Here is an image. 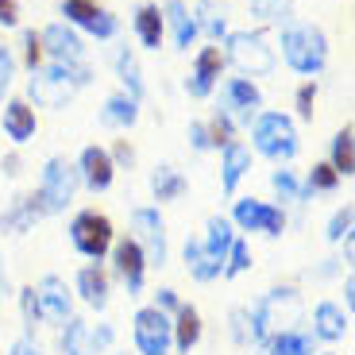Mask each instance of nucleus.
Segmentation results:
<instances>
[{
  "instance_id": "1",
  "label": "nucleus",
  "mask_w": 355,
  "mask_h": 355,
  "mask_svg": "<svg viewBox=\"0 0 355 355\" xmlns=\"http://www.w3.org/2000/svg\"><path fill=\"white\" fill-rule=\"evenodd\" d=\"M89 81H93V70L85 62H51V66L31 70L27 97L35 101L39 108H66V101L81 85H89Z\"/></svg>"
},
{
  "instance_id": "2",
  "label": "nucleus",
  "mask_w": 355,
  "mask_h": 355,
  "mask_svg": "<svg viewBox=\"0 0 355 355\" xmlns=\"http://www.w3.org/2000/svg\"><path fill=\"white\" fill-rule=\"evenodd\" d=\"M282 58L293 73H302V78L313 81L329 66V35L317 24L293 19V24L282 27Z\"/></svg>"
},
{
  "instance_id": "3",
  "label": "nucleus",
  "mask_w": 355,
  "mask_h": 355,
  "mask_svg": "<svg viewBox=\"0 0 355 355\" xmlns=\"http://www.w3.org/2000/svg\"><path fill=\"white\" fill-rule=\"evenodd\" d=\"M302 320V297L293 286H278L251 309V344H263L275 332H290V324Z\"/></svg>"
},
{
  "instance_id": "4",
  "label": "nucleus",
  "mask_w": 355,
  "mask_h": 355,
  "mask_svg": "<svg viewBox=\"0 0 355 355\" xmlns=\"http://www.w3.org/2000/svg\"><path fill=\"white\" fill-rule=\"evenodd\" d=\"M251 143H255L259 155H266L275 162H290L302 151L297 128H293V120L286 112H259L251 120Z\"/></svg>"
},
{
  "instance_id": "5",
  "label": "nucleus",
  "mask_w": 355,
  "mask_h": 355,
  "mask_svg": "<svg viewBox=\"0 0 355 355\" xmlns=\"http://www.w3.org/2000/svg\"><path fill=\"white\" fill-rule=\"evenodd\" d=\"M224 62L240 70V78H266L275 70V46L263 31H228L224 35Z\"/></svg>"
},
{
  "instance_id": "6",
  "label": "nucleus",
  "mask_w": 355,
  "mask_h": 355,
  "mask_svg": "<svg viewBox=\"0 0 355 355\" xmlns=\"http://www.w3.org/2000/svg\"><path fill=\"white\" fill-rule=\"evenodd\" d=\"M78 186H81V178H78V166H73V162H66L62 155L46 159L43 174H39V193H35L39 209L51 213V216L66 213L70 201H73V193H78Z\"/></svg>"
},
{
  "instance_id": "7",
  "label": "nucleus",
  "mask_w": 355,
  "mask_h": 355,
  "mask_svg": "<svg viewBox=\"0 0 355 355\" xmlns=\"http://www.w3.org/2000/svg\"><path fill=\"white\" fill-rule=\"evenodd\" d=\"M70 240L85 259H97L101 263V259L112 251V220H108L105 213H97V209H85V213L73 216Z\"/></svg>"
},
{
  "instance_id": "8",
  "label": "nucleus",
  "mask_w": 355,
  "mask_h": 355,
  "mask_svg": "<svg viewBox=\"0 0 355 355\" xmlns=\"http://www.w3.org/2000/svg\"><path fill=\"white\" fill-rule=\"evenodd\" d=\"M58 12L66 16V24L73 31H85L93 39H116V31H120V19L108 8H101L97 0H62Z\"/></svg>"
},
{
  "instance_id": "9",
  "label": "nucleus",
  "mask_w": 355,
  "mask_h": 355,
  "mask_svg": "<svg viewBox=\"0 0 355 355\" xmlns=\"http://www.w3.org/2000/svg\"><path fill=\"white\" fill-rule=\"evenodd\" d=\"M220 112L228 116L232 124H251L263 112V93L251 78H228L220 85Z\"/></svg>"
},
{
  "instance_id": "10",
  "label": "nucleus",
  "mask_w": 355,
  "mask_h": 355,
  "mask_svg": "<svg viewBox=\"0 0 355 355\" xmlns=\"http://www.w3.org/2000/svg\"><path fill=\"white\" fill-rule=\"evenodd\" d=\"M132 329H135V347H139V355H166L170 344H174V324H170V317L162 309H155V305L135 313Z\"/></svg>"
},
{
  "instance_id": "11",
  "label": "nucleus",
  "mask_w": 355,
  "mask_h": 355,
  "mask_svg": "<svg viewBox=\"0 0 355 355\" xmlns=\"http://www.w3.org/2000/svg\"><path fill=\"white\" fill-rule=\"evenodd\" d=\"M132 240L143 248L147 263L166 266V224H162L159 209H135L132 213Z\"/></svg>"
},
{
  "instance_id": "12",
  "label": "nucleus",
  "mask_w": 355,
  "mask_h": 355,
  "mask_svg": "<svg viewBox=\"0 0 355 355\" xmlns=\"http://www.w3.org/2000/svg\"><path fill=\"white\" fill-rule=\"evenodd\" d=\"M224 51L220 46H201L193 58V70H189L186 78V93L193 101H205V97H213L216 85H220V73H224Z\"/></svg>"
},
{
  "instance_id": "13",
  "label": "nucleus",
  "mask_w": 355,
  "mask_h": 355,
  "mask_svg": "<svg viewBox=\"0 0 355 355\" xmlns=\"http://www.w3.org/2000/svg\"><path fill=\"white\" fill-rule=\"evenodd\" d=\"M232 220L240 224L243 232H266V236H282L286 232V213L282 209H275V205H266V201H255V197L236 201Z\"/></svg>"
},
{
  "instance_id": "14",
  "label": "nucleus",
  "mask_w": 355,
  "mask_h": 355,
  "mask_svg": "<svg viewBox=\"0 0 355 355\" xmlns=\"http://www.w3.org/2000/svg\"><path fill=\"white\" fill-rule=\"evenodd\" d=\"M39 43H43V54L51 62H85L81 35L70 24H46L43 31H39Z\"/></svg>"
},
{
  "instance_id": "15",
  "label": "nucleus",
  "mask_w": 355,
  "mask_h": 355,
  "mask_svg": "<svg viewBox=\"0 0 355 355\" xmlns=\"http://www.w3.org/2000/svg\"><path fill=\"white\" fill-rule=\"evenodd\" d=\"M78 178L85 182L93 193H105L108 186H112L116 178V166H112V155H108V147H97V143H89L85 151L78 155Z\"/></svg>"
},
{
  "instance_id": "16",
  "label": "nucleus",
  "mask_w": 355,
  "mask_h": 355,
  "mask_svg": "<svg viewBox=\"0 0 355 355\" xmlns=\"http://www.w3.org/2000/svg\"><path fill=\"white\" fill-rule=\"evenodd\" d=\"M35 297H39V313H43L46 320H54V324H66V320L73 317V297H70L62 278L46 275L43 282L35 286Z\"/></svg>"
},
{
  "instance_id": "17",
  "label": "nucleus",
  "mask_w": 355,
  "mask_h": 355,
  "mask_svg": "<svg viewBox=\"0 0 355 355\" xmlns=\"http://www.w3.org/2000/svg\"><path fill=\"white\" fill-rule=\"evenodd\" d=\"M112 263H116V275L124 278L128 293H139L143 290V278H147V255L135 240H120L112 248Z\"/></svg>"
},
{
  "instance_id": "18",
  "label": "nucleus",
  "mask_w": 355,
  "mask_h": 355,
  "mask_svg": "<svg viewBox=\"0 0 355 355\" xmlns=\"http://www.w3.org/2000/svg\"><path fill=\"white\" fill-rule=\"evenodd\" d=\"M112 340V329H89L85 320H66V332H62V352L66 355H97L101 347Z\"/></svg>"
},
{
  "instance_id": "19",
  "label": "nucleus",
  "mask_w": 355,
  "mask_h": 355,
  "mask_svg": "<svg viewBox=\"0 0 355 355\" xmlns=\"http://www.w3.org/2000/svg\"><path fill=\"white\" fill-rule=\"evenodd\" d=\"M39 132V120H35V108H31V101H8L4 105V135H8L16 147H24V143H31Z\"/></svg>"
},
{
  "instance_id": "20",
  "label": "nucleus",
  "mask_w": 355,
  "mask_h": 355,
  "mask_svg": "<svg viewBox=\"0 0 355 355\" xmlns=\"http://www.w3.org/2000/svg\"><path fill=\"white\" fill-rule=\"evenodd\" d=\"M162 24L170 27L178 51H189V46L197 43V19H193L186 0H166V4H162Z\"/></svg>"
},
{
  "instance_id": "21",
  "label": "nucleus",
  "mask_w": 355,
  "mask_h": 355,
  "mask_svg": "<svg viewBox=\"0 0 355 355\" xmlns=\"http://www.w3.org/2000/svg\"><path fill=\"white\" fill-rule=\"evenodd\" d=\"M43 216V209H39L35 197H16V201L0 213V232H8V236H24V232L35 228V220Z\"/></svg>"
},
{
  "instance_id": "22",
  "label": "nucleus",
  "mask_w": 355,
  "mask_h": 355,
  "mask_svg": "<svg viewBox=\"0 0 355 355\" xmlns=\"http://www.w3.org/2000/svg\"><path fill=\"white\" fill-rule=\"evenodd\" d=\"M186 266L197 282H213L224 275V259L205 248V240H186Z\"/></svg>"
},
{
  "instance_id": "23",
  "label": "nucleus",
  "mask_w": 355,
  "mask_h": 355,
  "mask_svg": "<svg viewBox=\"0 0 355 355\" xmlns=\"http://www.w3.org/2000/svg\"><path fill=\"white\" fill-rule=\"evenodd\" d=\"M132 24H135L139 43L147 46V51H159L162 39H166V24H162V8H159V4H139Z\"/></svg>"
},
{
  "instance_id": "24",
  "label": "nucleus",
  "mask_w": 355,
  "mask_h": 355,
  "mask_svg": "<svg viewBox=\"0 0 355 355\" xmlns=\"http://www.w3.org/2000/svg\"><path fill=\"white\" fill-rule=\"evenodd\" d=\"M248 170H251V151L243 143H228L224 147V162H220V189L224 193H236V186L248 178Z\"/></svg>"
},
{
  "instance_id": "25",
  "label": "nucleus",
  "mask_w": 355,
  "mask_h": 355,
  "mask_svg": "<svg viewBox=\"0 0 355 355\" xmlns=\"http://www.w3.org/2000/svg\"><path fill=\"white\" fill-rule=\"evenodd\" d=\"M139 120V101H132L128 93H112L101 108V124L105 128H135Z\"/></svg>"
},
{
  "instance_id": "26",
  "label": "nucleus",
  "mask_w": 355,
  "mask_h": 355,
  "mask_svg": "<svg viewBox=\"0 0 355 355\" xmlns=\"http://www.w3.org/2000/svg\"><path fill=\"white\" fill-rule=\"evenodd\" d=\"M116 78H120V85H124L128 97H132V101H143L147 85H143V70H139V62H135V51H132V46H120V51H116Z\"/></svg>"
},
{
  "instance_id": "27",
  "label": "nucleus",
  "mask_w": 355,
  "mask_h": 355,
  "mask_svg": "<svg viewBox=\"0 0 355 355\" xmlns=\"http://www.w3.org/2000/svg\"><path fill=\"white\" fill-rule=\"evenodd\" d=\"M313 332L320 340H344L347 336V313L332 302H320L317 313H313Z\"/></svg>"
},
{
  "instance_id": "28",
  "label": "nucleus",
  "mask_w": 355,
  "mask_h": 355,
  "mask_svg": "<svg viewBox=\"0 0 355 355\" xmlns=\"http://www.w3.org/2000/svg\"><path fill=\"white\" fill-rule=\"evenodd\" d=\"M78 293L81 302L93 305V309H105L108 305V275L101 270V266H85L78 275Z\"/></svg>"
},
{
  "instance_id": "29",
  "label": "nucleus",
  "mask_w": 355,
  "mask_h": 355,
  "mask_svg": "<svg viewBox=\"0 0 355 355\" xmlns=\"http://www.w3.org/2000/svg\"><path fill=\"white\" fill-rule=\"evenodd\" d=\"M352 128H340L332 135V147H329V166L336 170L340 178H352L355 174V139H352Z\"/></svg>"
},
{
  "instance_id": "30",
  "label": "nucleus",
  "mask_w": 355,
  "mask_h": 355,
  "mask_svg": "<svg viewBox=\"0 0 355 355\" xmlns=\"http://www.w3.org/2000/svg\"><path fill=\"white\" fill-rule=\"evenodd\" d=\"M197 340H201V313L193 305H182L174 320V347L182 355H189V347H197Z\"/></svg>"
},
{
  "instance_id": "31",
  "label": "nucleus",
  "mask_w": 355,
  "mask_h": 355,
  "mask_svg": "<svg viewBox=\"0 0 355 355\" xmlns=\"http://www.w3.org/2000/svg\"><path fill=\"white\" fill-rule=\"evenodd\" d=\"M151 193H155V201H178V197L186 193V178H182V170H174V166H155V174H151Z\"/></svg>"
},
{
  "instance_id": "32",
  "label": "nucleus",
  "mask_w": 355,
  "mask_h": 355,
  "mask_svg": "<svg viewBox=\"0 0 355 355\" xmlns=\"http://www.w3.org/2000/svg\"><path fill=\"white\" fill-rule=\"evenodd\" d=\"M266 355H313V336L305 332H275V336L263 340Z\"/></svg>"
},
{
  "instance_id": "33",
  "label": "nucleus",
  "mask_w": 355,
  "mask_h": 355,
  "mask_svg": "<svg viewBox=\"0 0 355 355\" xmlns=\"http://www.w3.org/2000/svg\"><path fill=\"white\" fill-rule=\"evenodd\" d=\"M193 19H197V35H209V39H224V35H228L224 8H216L213 0H201V4H197Z\"/></svg>"
},
{
  "instance_id": "34",
  "label": "nucleus",
  "mask_w": 355,
  "mask_h": 355,
  "mask_svg": "<svg viewBox=\"0 0 355 355\" xmlns=\"http://www.w3.org/2000/svg\"><path fill=\"white\" fill-rule=\"evenodd\" d=\"M232 240H236V232H232V220L228 216H209V236H205V248L213 251V255H228Z\"/></svg>"
},
{
  "instance_id": "35",
  "label": "nucleus",
  "mask_w": 355,
  "mask_h": 355,
  "mask_svg": "<svg viewBox=\"0 0 355 355\" xmlns=\"http://www.w3.org/2000/svg\"><path fill=\"white\" fill-rule=\"evenodd\" d=\"M340 186V174L329 166V162H317L309 170V182H305V193H332Z\"/></svg>"
},
{
  "instance_id": "36",
  "label": "nucleus",
  "mask_w": 355,
  "mask_h": 355,
  "mask_svg": "<svg viewBox=\"0 0 355 355\" xmlns=\"http://www.w3.org/2000/svg\"><path fill=\"white\" fill-rule=\"evenodd\" d=\"M270 186H275V193L282 197V201H305V186H297V178H293V170H275L270 174Z\"/></svg>"
},
{
  "instance_id": "37",
  "label": "nucleus",
  "mask_w": 355,
  "mask_h": 355,
  "mask_svg": "<svg viewBox=\"0 0 355 355\" xmlns=\"http://www.w3.org/2000/svg\"><path fill=\"white\" fill-rule=\"evenodd\" d=\"M293 8V0H251V16L263 19V24H278L286 19Z\"/></svg>"
},
{
  "instance_id": "38",
  "label": "nucleus",
  "mask_w": 355,
  "mask_h": 355,
  "mask_svg": "<svg viewBox=\"0 0 355 355\" xmlns=\"http://www.w3.org/2000/svg\"><path fill=\"white\" fill-rule=\"evenodd\" d=\"M248 266H251V251H248V243H243V240H232L228 255H224V278L243 275Z\"/></svg>"
},
{
  "instance_id": "39",
  "label": "nucleus",
  "mask_w": 355,
  "mask_h": 355,
  "mask_svg": "<svg viewBox=\"0 0 355 355\" xmlns=\"http://www.w3.org/2000/svg\"><path fill=\"white\" fill-rule=\"evenodd\" d=\"M205 128H209V139H213V147H220V151L228 147V143H236V124H232L224 112H216Z\"/></svg>"
},
{
  "instance_id": "40",
  "label": "nucleus",
  "mask_w": 355,
  "mask_h": 355,
  "mask_svg": "<svg viewBox=\"0 0 355 355\" xmlns=\"http://www.w3.org/2000/svg\"><path fill=\"white\" fill-rule=\"evenodd\" d=\"M352 220H355V213H352V205H344V209H336L332 213V220H329V236L332 243H340V240H352Z\"/></svg>"
},
{
  "instance_id": "41",
  "label": "nucleus",
  "mask_w": 355,
  "mask_h": 355,
  "mask_svg": "<svg viewBox=\"0 0 355 355\" xmlns=\"http://www.w3.org/2000/svg\"><path fill=\"white\" fill-rule=\"evenodd\" d=\"M43 43H39V31L35 27H27L24 31V66L27 70H39V66H43Z\"/></svg>"
},
{
  "instance_id": "42",
  "label": "nucleus",
  "mask_w": 355,
  "mask_h": 355,
  "mask_svg": "<svg viewBox=\"0 0 355 355\" xmlns=\"http://www.w3.org/2000/svg\"><path fill=\"white\" fill-rule=\"evenodd\" d=\"M313 105H317V81H305L297 85V97H293V108L302 120H313Z\"/></svg>"
},
{
  "instance_id": "43",
  "label": "nucleus",
  "mask_w": 355,
  "mask_h": 355,
  "mask_svg": "<svg viewBox=\"0 0 355 355\" xmlns=\"http://www.w3.org/2000/svg\"><path fill=\"white\" fill-rule=\"evenodd\" d=\"M12 81H16V54L0 43V101H4V93L12 89Z\"/></svg>"
},
{
  "instance_id": "44",
  "label": "nucleus",
  "mask_w": 355,
  "mask_h": 355,
  "mask_svg": "<svg viewBox=\"0 0 355 355\" xmlns=\"http://www.w3.org/2000/svg\"><path fill=\"white\" fill-rule=\"evenodd\" d=\"M19 309H24V320L27 324H35L43 313H39V297H35V286H24L19 290Z\"/></svg>"
},
{
  "instance_id": "45",
  "label": "nucleus",
  "mask_w": 355,
  "mask_h": 355,
  "mask_svg": "<svg viewBox=\"0 0 355 355\" xmlns=\"http://www.w3.org/2000/svg\"><path fill=\"white\" fill-rule=\"evenodd\" d=\"M189 147H193V151H213V139H209L205 120H189Z\"/></svg>"
},
{
  "instance_id": "46",
  "label": "nucleus",
  "mask_w": 355,
  "mask_h": 355,
  "mask_svg": "<svg viewBox=\"0 0 355 355\" xmlns=\"http://www.w3.org/2000/svg\"><path fill=\"white\" fill-rule=\"evenodd\" d=\"M232 336H236V344H251V329H248V309H236V313H232Z\"/></svg>"
},
{
  "instance_id": "47",
  "label": "nucleus",
  "mask_w": 355,
  "mask_h": 355,
  "mask_svg": "<svg viewBox=\"0 0 355 355\" xmlns=\"http://www.w3.org/2000/svg\"><path fill=\"white\" fill-rule=\"evenodd\" d=\"M108 155H112V166H132L135 162V151H132V143L128 139H116V147Z\"/></svg>"
},
{
  "instance_id": "48",
  "label": "nucleus",
  "mask_w": 355,
  "mask_h": 355,
  "mask_svg": "<svg viewBox=\"0 0 355 355\" xmlns=\"http://www.w3.org/2000/svg\"><path fill=\"white\" fill-rule=\"evenodd\" d=\"M0 27H19V4L16 0H0Z\"/></svg>"
},
{
  "instance_id": "49",
  "label": "nucleus",
  "mask_w": 355,
  "mask_h": 355,
  "mask_svg": "<svg viewBox=\"0 0 355 355\" xmlns=\"http://www.w3.org/2000/svg\"><path fill=\"white\" fill-rule=\"evenodd\" d=\"M155 309H162V313H166V309H182V302H178V293L174 290H159V302H155Z\"/></svg>"
},
{
  "instance_id": "50",
  "label": "nucleus",
  "mask_w": 355,
  "mask_h": 355,
  "mask_svg": "<svg viewBox=\"0 0 355 355\" xmlns=\"http://www.w3.org/2000/svg\"><path fill=\"white\" fill-rule=\"evenodd\" d=\"M12 355H43V347H39L31 336H24V340H16V344H12Z\"/></svg>"
},
{
  "instance_id": "51",
  "label": "nucleus",
  "mask_w": 355,
  "mask_h": 355,
  "mask_svg": "<svg viewBox=\"0 0 355 355\" xmlns=\"http://www.w3.org/2000/svg\"><path fill=\"white\" fill-rule=\"evenodd\" d=\"M4 174H8V178L19 174V159H16V155H8V159H4Z\"/></svg>"
},
{
  "instance_id": "52",
  "label": "nucleus",
  "mask_w": 355,
  "mask_h": 355,
  "mask_svg": "<svg viewBox=\"0 0 355 355\" xmlns=\"http://www.w3.org/2000/svg\"><path fill=\"white\" fill-rule=\"evenodd\" d=\"M344 302H347V305L355 302V282H352V278H347V282H344Z\"/></svg>"
}]
</instances>
